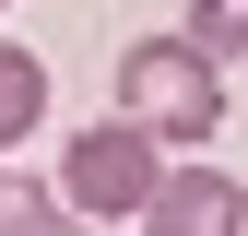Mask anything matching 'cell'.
Returning <instances> with one entry per match:
<instances>
[{
    "mask_svg": "<svg viewBox=\"0 0 248 236\" xmlns=\"http://www.w3.org/2000/svg\"><path fill=\"white\" fill-rule=\"evenodd\" d=\"M118 118L154 142H213L225 130V59L189 36H130L118 47Z\"/></svg>",
    "mask_w": 248,
    "mask_h": 236,
    "instance_id": "6da1fadb",
    "label": "cell"
},
{
    "mask_svg": "<svg viewBox=\"0 0 248 236\" xmlns=\"http://www.w3.org/2000/svg\"><path fill=\"white\" fill-rule=\"evenodd\" d=\"M154 189H166V142L130 130V118H95V130L59 142V201H71L83 224H142Z\"/></svg>",
    "mask_w": 248,
    "mask_h": 236,
    "instance_id": "7a4b0ae2",
    "label": "cell"
},
{
    "mask_svg": "<svg viewBox=\"0 0 248 236\" xmlns=\"http://www.w3.org/2000/svg\"><path fill=\"white\" fill-rule=\"evenodd\" d=\"M142 236H248V189H236L225 165H166Z\"/></svg>",
    "mask_w": 248,
    "mask_h": 236,
    "instance_id": "3957f363",
    "label": "cell"
},
{
    "mask_svg": "<svg viewBox=\"0 0 248 236\" xmlns=\"http://www.w3.org/2000/svg\"><path fill=\"white\" fill-rule=\"evenodd\" d=\"M36 118H47V59L36 47H0V154L36 142Z\"/></svg>",
    "mask_w": 248,
    "mask_h": 236,
    "instance_id": "277c9868",
    "label": "cell"
},
{
    "mask_svg": "<svg viewBox=\"0 0 248 236\" xmlns=\"http://www.w3.org/2000/svg\"><path fill=\"white\" fill-rule=\"evenodd\" d=\"M71 224H83V213H71L59 189H36V177L0 165V236H71Z\"/></svg>",
    "mask_w": 248,
    "mask_h": 236,
    "instance_id": "5b68a950",
    "label": "cell"
},
{
    "mask_svg": "<svg viewBox=\"0 0 248 236\" xmlns=\"http://www.w3.org/2000/svg\"><path fill=\"white\" fill-rule=\"evenodd\" d=\"M189 47L236 59V47H248V0H189Z\"/></svg>",
    "mask_w": 248,
    "mask_h": 236,
    "instance_id": "8992f818",
    "label": "cell"
},
{
    "mask_svg": "<svg viewBox=\"0 0 248 236\" xmlns=\"http://www.w3.org/2000/svg\"><path fill=\"white\" fill-rule=\"evenodd\" d=\"M0 12H12V0H0Z\"/></svg>",
    "mask_w": 248,
    "mask_h": 236,
    "instance_id": "52a82bcc",
    "label": "cell"
}]
</instances>
